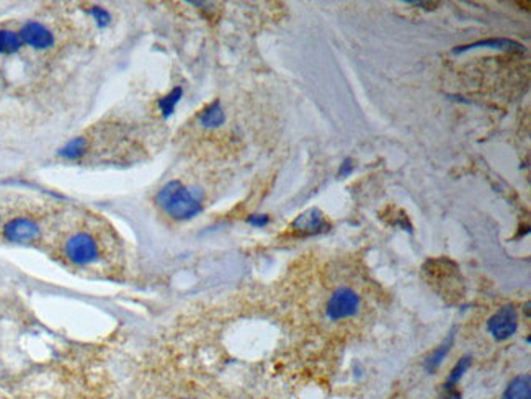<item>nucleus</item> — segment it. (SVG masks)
Listing matches in <instances>:
<instances>
[{"label": "nucleus", "instance_id": "20e7f679", "mask_svg": "<svg viewBox=\"0 0 531 399\" xmlns=\"http://www.w3.org/2000/svg\"><path fill=\"white\" fill-rule=\"evenodd\" d=\"M519 327V314L513 306H503L488 321L490 335L497 340H507L517 332Z\"/></svg>", "mask_w": 531, "mask_h": 399}, {"label": "nucleus", "instance_id": "6e6552de", "mask_svg": "<svg viewBox=\"0 0 531 399\" xmlns=\"http://www.w3.org/2000/svg\"><path fill=\"white\" fill-rule=\"evenodd\" d=\"M477 48H495V50L523 51V46H521L520 43L512 41V39H505V38H492V39H482V41H477L472 44H466V46H461V48H454L453 52L454 55H458V52L477 50Z\"/></svg>", "mask_w": 531, "mask_h": 399}, {"label": "nucleus", "instance_id": "f257e3e1", "mask_svg": "<svg viewBox=\"0 0 531 399\" xmlns=\"http://www.w3.org/2000/svg\"><path fill=\"white\" fill-rule=\"evenodd\" d=\"M156 202L167 215L180 221L192 220L203 210L201 200L179 180H172L163 185L159 190Z\"/></svg>", "mask_w": 531, "mask_h": 399}, {"label": "nucleus", "instance_id": "9b49d317", "mask_svg": "<svg viewBox=\"0 0 531 399\" xmlns=\"http://www.w3.org/2000/svg\"><path fill=\"white\" fill-rule=\"evenodd\" d=\"M453 340H454V332L451 331L448 337H446L443 342H441L440 347H437L435 350H433L432 356L428 357L427 360H425V370H427L428 373H433V371H435L437 368L441 365V362H443L445 357L448 356L451 345H453Z\"/></svg>", "mask_w": 531, "mask_h": 399}, {"label": "nucleus", "instance_id": "0eeeda50", "mask_svg": "<svg viewBox=\"0 0 531 399\" xmlns=\"http://www.w3.org/2000/svg\"><path fill=\"white\" fill-rule=\"evenodd\" d=\"M3 236L10 242H32L39 236V226L30 218H15L6 224Z\"/></svg>", "mask_w": 531, "mask_h": 399}, {"label": "nucleus", "instance_id": "2eb2a0df", "mask_svg": "<svg viewBox=\"0 0 531 399\" xmlns=\"http://www.w3.org/2000/svg\"><path fill=\"white\" fill-rule=\"evenodd\" d=\"M469 367H471V357L469 356L463 357L461 360H458L457 365H454L453 370H451L448 380H446L445 388H454V385H458V381L463 378V375L466 373Z\"/></svg>", "mask_w": 531, "mask_h": 399}, {"label": "nucleus", "instance_id": "9d476101", "mask_svg": "<svg viewBox=\"0 0 531 399\" xmlns=\"http://www.w3.org/2000/svg\"><path fill=\"white\" fill-rule=\"evenodd\" d=\"M226 121V113L221 106V101L216 100L208 105L200 115V123L205 128H218Z\"/></svg>", "mask_w": 531, "mask_h": 399}, {"label": "nucleus", "instance_id": "ddd939ff", "mask_svg": "<svg viewBox=\"0 0 531 399\" xmlns=\"http://www.w3.org/2000/svg\"><path fill=\"white\" fill-rule=\"evenodd\" d=\"M181 95H183V88L175 87L174 90L170 92V94H167L166 97H162V99L157 101L159 110H161V112H162L163 118H169V117H172V115H174V110H175L177 104H179V101H180Z\"/></svg>", "mask_w": 531, "mask_h": 399}, {"label": "nucleus", "instance_id": "f03ea898", "mask_svg": "<svg viewBox=\"0 0 531 399\" xmlns=\"http://www.w3.org/2000/svg\"><path fill=\"white\" fill-rule=\"evenodd\" d=\"M66 255L74 265L86 267L99 260V246L90 234L77 233L66 242Z\"/></svg>", "mask_w": 531, "mask_h": 399}, {"label": "nucleus", "instance_id": "1a4fd4ad", "mask_svg": "<svg viewBox=\"0 0 531 399\" xmlns=\"http://www.w3.org/2000/svg\"><path fill=\"white\" fill-rule=\"evenodd\" d=\"M502 399H531V376L521 375L512 380Z\"/></svg>", "mask_w": 531, "mask_h": 399}, {"label": "nucleus", "instance_id": "a211bd4d", "mask_svg": "<svg viewBox=\"0 0 531 399\" xmlns=\"http://www.w3.org/2000/svg\"><path fill=\"white\" fill-rule=\"evenodd\" d=\"M353 168H355V162H353V159L347 157L345 161L340 164V168H339V177H342V179H345V177H348L353 172Z\"/></svg>", "mask_w": 531, "mask_h": 399}, {"label": "nucleus", "instance_id": "dca6fc26", "mask_svg": "<svg viewBox=\"0 0 531 399\" xmlns=\"http://www.w3.org/2000/svg\"><path fill=\"white\" fill-rule=\"evenodd\" d=\"M88 15L95 20V23L99 28H106L110 23H112V15H110L108 10H105L103 7L94 6L88 8Z\"/></svg>", "mask_w": 531, "mask_h": 399}, {"label": "nucleus", "instance_id": "f8f14e48", "mask_svg": "<svg viewBox=\"0 0 531 399\" xmlns=\"http://www.w3.org/2000/svg\"><path fill=\"white\" fill-rule=\"evenodd\" d=\"M86 150H87V139L86 137L79 136V137H74V139H70L69 143L59 150V156L68 159V161H75V159L82 157L83 154H86Z\"/></svg>", "mask_w": 531, "mask_h": 399}, {"label": "nucleus", "instance_id": "6ab92c4d", "mask_svg": "<svg viewBox=\"0 0 531 399\" xmlns=\"http://www.w3.org/2000/svg\"><path fill=\"white\" fill-rule=\"evenodd\" d=\"M440 399H461V393L454 388H445V394Z\"/></svg>", "mask_w": 531, "mask_h": 399}, {"label": "nucleus", "instance_id": "7ed1b4c3", "mask_svg": "<svg viewBox=\"0 0 531 399\" xmlns=\"http://www.w3.org/2000/svg\"><path fill=\"white\" fill-rule=\"evenodd\" d=\"M360 309V298L350 288H339L327 303V318L332 321L355 316Z\"/></svg>", "mask_w": 531, "mask_h": 399}, {"label": "nucleus", "instance_id": "f3484780", "mask_svg": "<svg viewBox=\"0 0 531 399\" xmlns=\"http://www.w3.org/2000/svg\"><path fill=\"white\" fill-rule=\"evenodd\" d=\"M247 223L254 228H265L270 223V216L268 215H250L247 218Z\"/></svg>", "mask_w": 531, "mask_h": 399}, {"label": "nucleus", "instance_id": "4468645a", "mask_svg": "<svg viewBox=\"0 0 531 399\" xmlns=\"http://www.w3.org/2000/svg\"><path fill=\"white\" fill-rule=\"evenodd\" d=\"M21 48V39L17 33L0 30V55H13Z\"/></svg>", "mask_w": 531, "mask_h": 399}, {"label": "nucleus", "instance_id": "39448f33", "mask_svg": "<svg viewBox=\"0 0 531 399\" xmlns=\"http://www.w3.org/2000/svg\"><path fill=\"white\" fill-rule=\"evenodd\" d=\"M330 224L327 223L324 213L319 208H309V210L303 211L291 223V229L296 231L301 236H312V234H321L329 231Z\"/></svg>", "mask_w": 531, "mask_h": 399}, {"label": "nucleus", "instance_id": "423d86ee", "mask_svg": "<svg viewBox=\"0 0 531 399\" xmlns=\"http://www.w3.org/2000/svg\"><path fill=\"white\" fill-rule=\"evenodd\" d=\"M21 43H26L28 46L37 48V50H48L54 44V35H52L46 26L38 23V21H28L21 26L20 30Z\"/></svg>", "mask_w": 531, "mask_h": 399}]
</instances>
